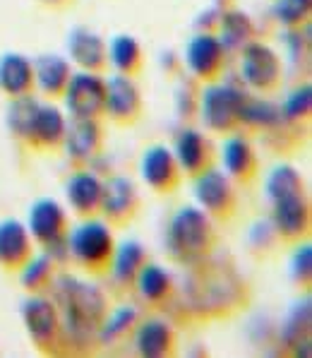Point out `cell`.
<instances>
[{
    "label": "cell",
    "instance_id": "1",
    "mask_svg": "<svg viewBox=\"0 0 312 358\" xmlns=\"http://www.w3.org/2000/svg\"><path fill=\"white\" fill-rule=\"evenodd\" d=\"M51 291L63 320V341L68 344L94 341L108 313V296L96 284L70 272L56 274Z\"/></svg>",
    "mask_w": 312,
    "mask_h": 358
},
{
    "label": "cell",
    "instance_id": "2",
    "mask_svg": "<svg viewBox=\"0 0 312 358\" xmlns=\"http://www.w3.org/2000/svg\"><path fill=\"white\" fill-rule=\"evenodd\" d=\"M216 222L197 205H183L168 219L163 245L176 264L195 267L209 260L216 250Z\"/></svg>",
    "mask_w": 312,
    "mask_h": 358
},
{
    "label": "cell",
    "instance_id": "3",
    "mask_svg": "<svg viewBox=\"0 0 312 358\" xmlns=\"http://www.w3.org/2000/svg\"><path fill=\"white\" fill-rule=\"evenodd\" d=\"M116 236H113V227L106 219L84 217L80 224L70 227L68 238H65V257L77 267L82 274L89 277H101L108 274L111 267L113 252H116Z\"/></svg>",
    "mask_w": 312,
    "mask_h": 358
},
{
    "label": "cell",
    "instance_id": "4",
    "mask_svg": "<svg viewBox=\"0 0 312 358\" xmlns=\"http://www.w3.org/2000/svg\"><path fill=\"white\" fill-rule=\"evenodd\" d=\"M248 92H243L233 82H205L200 92V120L205 130L216 135H228L240 130V111Z\"/></svg>",
    "mask_w": 312,
    "mask_h": 358
},
{
    "label": "cell",
    "instance_id": "5",
    "mask_svg": "<svg viewBox=\"0 0 312 358\" xmlns=\"http://www.w3.org/2000/svg\"><path fill=\"white\" fill-rule=\"evenodd\" d=\"M22 324L27 329V337L41 354H56L58 346H63V320L53 296L29 294L22 303Z\"/></svg>",
    "mask_w": 312,
    "mask_h": 358
},
{
    "label": "cell",
    "instance_id": "6",
    "mask_svg": "<svg viewBox=\"0 0 312 358\" xmlns=\"http://www.w3.org/2000/svg\"><path fill=\"white\" fill-rule=\"evenodd\" d=\"M193 279H190V310L197 313H214L221 315L226 308L235 306L240 289H245L240 279H235L233 274L223 272H209L205 262L195 264Z\"/></svg>",
    "mask_w": 312,
    "mask_h": 358
},
{
    "label": "cell",
    "instance_id": "7",
    "mask_svg": "<svg viewBox=\"0 0 312 358\" xmlns=\"http://www.w3.org/2000/svg\"><path fill=\"white\" fill-rule=\"evenodd\" d=\"M240 80L250 92L257 94H274L283 82V60L265 41H248L238 51Z\"/></svg>",
    "mask_w": 312,
    "mask_h": 358
},
{
    "label": "cell",
    "instance_id": "8",
    "mask_svg": "<svg viewBox=\"0 0 312 358\" xmlns=\"http://www.w3.org/2000/svg\"><path fill=\"white\" fill-rule=\"evenodd\" d=\"M195 205L214 222H231L238 212V188L221 169L209 166L193 178Z\"/></svg>",
    "mask_w": 312,
    "mask_h": 358
},
{
    "label": "cell",
    "instance_id": "9",
    "mask_svg": "<svg viewBox=\"0 0 312 358\" xmlns=\"http://www.w3.org/2000/svg\"><path fill=\"white\" fill-rule=\"evenodd\" d=\"M27 229H29L34 243L41 250L51 252L53 257L60 250L65 252V238L70 231V217L56 197H39L31 202L29 214H27Z\"/></svg>",
    "mask_w": 312,
    "mask_h": 358
},
{
    "label": "cell",
    "instance_id": "10",
    "mask_svg": "<svg viewBox=\"0 0 312 358\" xmlns=\"http://www.w3.org/2000/svg\"><path fill=\"white\" fill-rule=\"evenodd\" d=\"M269 224L276 238L286 241V243H298V241L308 238L312 222L308 190L276 197V200L269 202Z\"/></svg>",
    "mask_w": 312,
    "mask_h": 358
},
{
    "label": "cell",
    "instance_id": "11",
    "mask_svg": "<svg viewBox=\"0 0 312 358\" xmlns=\"http://www.w3.org/2000/svg\"><path fill=\"white\" fill-rule=\"evenodd\" d=\"M103 99H106V77L103 73L77 70L70 77L63 92L65 111L70 118H101Z\"/></svg>",
    "mask_w": 312,
    "mask_h": 358
},
{
    "label": "cell",
    "instance_id": "12",
    "mask_svg": "<svg viewBox=\"0 0 312 358\" xmlns=\"http://www.w3.org/2000/svg\"><path fill=\"white\" fill-rule=\"evenodd\" d=\"M226 63L228 51L223 48V43L218 41L214 31H197L185 43V68L202 85L221 80L223 73H226Z\"/></svg>",
    "mask_w": 312,
    "mask_h": 358
},
{
    "label": "cell",
    "instance_id": "13",
    "mask_svg": "<svg viewBox=\"0 0 312 358\" xmlns=\"http://www.w3.org/2000/svg\"><path fill=\"white\" fill-rule=\"evenodd\" d=\"M144 113V99L135 77L113 73L106 77V99H103V115L116 125H135Z\"/></svg>",
    "mask_w": 312,
    "mask_h": 358
},
{
    "label": "cell",
    "instance_id": "14",
    "mask_svg": "<svg viewBox=\"0 0 312 358\" xmlns=\"http://www.w3.org/2000/svg\"><path fill=\"white\" fill-rule=\"evenodd\" d=\"M65 130H68V115L63 113V108L48 101V99L46 101L39 99L29 118V125H27L22 145H27L34 152H56L63 147Z\"/></svg>",
    "mask_w": 312,
    "mask_h": 358
},
{
    "label": "cell",
    "instance_id": "15",
    "mask_svg": "<svg viewBox=\"0 0 312 358\" xmlns=\"http://www.w3.org/2000/svg\"><path fill=\"white\" fill-rule=\"evenodd\" d=\"M140 178L156 195H171L180 188L185 176L176 157H173L171 147L149 145L140 157Z\"/></svg>",
    "mask_w": 312,
    "mask_h": 358
},
{
    "label": "cell",
    "instance_id": "16",
    "mask_svg": "<svg viewBox=\"0 0 312 358\" xmlns=\"http://www.w3.org/2000/svg\"><path fill=\"white\" fill-rule=\"evenodd\" d=\"M142 205L140 190L135 180L128 176H111L103 180V195H101V214L111 227H125L137 217Z\"/></svg>",
    "mask_w": 312,
    "mask_h": 358
},
{
    "label": "cell",
    "instance_id": "17",
    "mask_svg": "<svg viewBox=\"0 0 312 358\" xmlns=\"http://www.w3.org/2000/svg\"><path fill=\"white\" fill-rule=\"evenodd\" d=\"M221 171L235 185H250L260 176V157L248 135L233 130L221 145Z\"/></svg>",
    "mask_w": 312,
    "mask_h": 358
},
{
    "label": "cell",
    "instance_id": "18",
    "mask_svg": "<svg viewBox=\"0 0 312 358\" xmlns=\"http://www.w3.org/2000/svg\"><path fill=\"white\" fill-rule=\"evenodd\" d=\"M65 157L75 166H89L103 150V128L98 118H70L63 137Z\"/></svg>",
    "mask_w": 312,
    "mask_h": 358
},
{
    "label": "cell",
    "instance_id": "19",
    "mask_svg": "<svg viewBox=\"0 0 312 358\" xmlns=\"http://www.w3.org/2000/svg\"><path fill=\"white\" fill-rule=\"evenodd\" d=\"M34 252L36 243L24 222L15 217L0 219V269L5 274H17Z\"/></svg>",
    "mask_w": 312,
    "mask_h": 358
},
{
    "label": "cell",
    "instance_id": "20",
    "mask_svg": "<svg viewBox=\"0 0 312 358\" xmlns=\"http://www.w3.org/2000/svg\"><path fill=\"white\" fill-rule=\"evenodd\" d=\"M103 178L91 166H77L65 180V200L80 219L96 217L101 209Z\"/></svg>",
    "mask_w": 312,
    "mask_h": 358
},
{
    "label": "cell",
    "instance_id": "21",
    "mask_svg": "<svg viewBox=\"0 0 312 358\" xmlns=\"http://www.w3.org/2000/svg\"><path fill=\"white\" fill-rule=\"evenodd\" d=\"M133 349L142 358H166L176 354L178 334L173 324L163 317H144L137 320L133 332Z\"/></svg>",
    "mask_w": 312,
    "mask_h": 358
},
{
    "label": "cell",
    "instance_id": "22",
    "mask_svg": "<svg viewBox=\"0 0 312 358\" xmlns=\"http://www.w3.org/2000/svg\"><path fill=\"white\" fill-rule=\"evenodd\" d=\"M171 152L176 157L183 176H188V178H195L205 169L214 166V145H211V140L205 132L197 128L178 130Z\"/></svg>",
    "mask_w": 312,
    "mask_h": 358
},
{
    "label": "cell",
    "instance_id": "23",
    "mask_svg": "<svg viewBox=\"0 0 312 358\" xmlns=\"http://www.w3.org/2000/svg\"><path fill=\"white\" fill-rule=\"evenodd\" d=\"M68 60L80 70L103 73L108 68V43L89 27H75L68 34Z\"/></svg>",
    "mask_w": 312,
    "mask_h": 358
},
{
    "label": "cell",
    "instance_id": "24",
    "mask_svg": "<svg viewBox=\"0 0 312 358\" xmlns=\"http://www.w3.org/2000/svg\"><path fill=\"white\" fill-rule=\"evenodd\" d=\"M133 289L137 291L140 301L149 308H163L176 296V282H173L171 272L149 260L142 264V269L137 272Z\"/></svg>",
    "mask_w": 312,
    "mask_h": 358
},
{
    "label": "cell",
    "instance_id": "25",
    "mask_svg": "<svg viewBox=\"0 0 312 358\" xmlns=\"http://www.w3.org/2000/svg\"><path fill=\"white\" fill-rule=\"evenodd\" d=\"M73 63L58 53H43L34 60V92L43 99L56 101L63 99V92L73 77Z\"/></svg>",
    "mask_w": 312,
    "mask_h": 358
},
{
    "label": "cell",
    "instance_id": "26",
    "mask_svg": "<svg viewBox=\"0 0 312 358\" xmlns=\"http://www.w3.org/2000/svg\"><path fill=\"white\" fill-rule=\"evenodd\" d=\"M0 92L8 99L34 94V60L20 51L0 56Z\"/></svg>",
    "mask_w": 312,
    "mask_h": 358
},
{
    "label": "cell",
    "instance_id": "27",
    "mask_svg": "<svg viewBox=\"0 0 312 358\" xmlns=\"http://www.w3.org/2000/svg\"><path fill=\"white\" fill-rule=\"evenodd\" d=\"M286 123L281 113V106L278 103L269 101L265 94L253 96L248 94L243 101V111H240V128H250V130H260V132H274Z\"/></svg>",
    "mask_w": 312,
    "mask_h": 358
},
{
    "label": "cell",
    "instance_id": "28",
    "mask_svg": "<svg viewBox=\"0 0 312 358\" xmlns=\"http://www.w3.org/2000/svg\"><path fill=\"white\" fill-rule=\"evenodd\" d=\"M149 260L147 255V248L135 238H128L123 243H116V252H113V260H111V272L113 282L123 289H133V282L137 277V272L142 269V264Z\"/></svg>",
    "mask_w": 312,
    "mask_h": 358
},
{
    "label": "cell",
    "instance_id": "29",
    "mask_svg": "<svg viewBox=\"0 0 312 358\" xmlns=\"http://www.w3.org/2000/svg\"><path fill=\"white\" fill-rule=\"evenodd\" d=\"M108 65L113 73L137 77L144 70V51L133 34H116L108 41Z\"/></svg>",
    "mask_w": 312,
    "mask_h": 358
},
{
    "label": "cell",
    "instance_id": "30",
    "mask_svg": "<svg viewBox=\"0 0 312 358\" xmlns=\"http://www.w3.org/2000/svg\"><path fill=\"white\" fill-rule=\"evenodd\" d=\"M216 36L228 53H238L245 43L255 38V24H253V20H250V15L243 13V10H238V8L226 10V13L221 15V22H218Z\"/></svg>",
    "mask_w": 312,
    "mask_h": 358
},
{
    "label": "cell",
    "instance_id": "31",
    "mask_svg": "<svg viewBox=\"0 0 312 358\" xmlns=\"http://www.w3.org/2000/svg\"><path fill=\"white\" fill-rule=\"evenodd\" d=\"M20 284L27 294H46L56 279V257L51 252H34L31 260L17 272Z\"/></svg>",
    "mask_w": 312,
    "mask_h": 358
},
{
    "label": "cell",
    "instance_id": "32",
    "mask_svg": "<svg viewBox=\"0 0 312 358\" xmlns=\"http://www.w3.org/2000/svg\"><path fill=\"white\" fill-rule=\"evenodd\" d=\"M137 320H140V310H137V306H133V303L108 308L106 317H103L101 327L96 332V341H101V344H116V341L125 339L133 332Z\"/></svg>",
    "mask_w": 312,
    "mask_h": 358
},
{
    "label": "cell",
    "instance_id": "33",
    "mask_svg": "<svg viewBox=\"0 0 312 358\" xmlns=\"http://www.w3.org/2000/svg\"><path fill=\"white\" fill-rule=\"evenodd\" d=\"M305 190L303 173L293 166V164H276L269 173L265 176V197L267 202L276 200V197L291 195V192Z\"/></svg>",
    "mask_w": 312,
    "mask_h": 358
},
{
    "label": "cell",
    "instance_id": "34",
    "mask_svg": "<svg viewBox=\"0 0 312 358\" xmlns=\"http://www.w3.org/2000/svg\"><path fill=\"white\" fill-rule=\"evenodd\" d=\"M274 20L286 29H300L308 24L312 13V0H274Z\"/></svg>",
    "mask_w": 312,
    "mask_h": 358
},
{
    "label": "cell",
    "instance_id": "35",
    "mask_svg": "<svg viewBox=\"0 0 312 358\" xmlns=\"http://www.w3.org/2000/svg\"><path fill=\"white\" fill-rule=\"evenodd\" d=\"M281 106V113L286 118V123L291 125H300L303 120L310 118V111H312V87L305 82V85L295 87V90L283 99Z\"/></svg>",
    "mask_w": 312,
    "mask_h": 358
},
{
    "label": "cell",
    "instance_id": "36",
    "mask_svg": "<svg viewBox=\"0 0 312 358\" xmlns=\"http://www.w3.org/2000/svg\"><path fill=\"white\" fill-rule=\"evenodd\" d=\"M288 269H291V279L295 282V286H300V289H310V284H312L310 243H305V241H298V243H295V250L291 255V262H288Z\"/></svg>",
    "mask_w": 312,
    "mask_h": 358
},
{
    "label": "cell",
    "instance_id": "37",
    "mask_svg": "<svg viewBox=\"0 0 312 358\" xmlns=\"http://www.w3.org/2000/svg\"><path fill=\"white\" fill-rule=\"evenodd\" d=\"M39 3L46 5V8H53V10H63V8L75 5V0H39Z\"/></svg>",
    "mask_w": 312,
    "mask_h": 358
}]
</instances>
